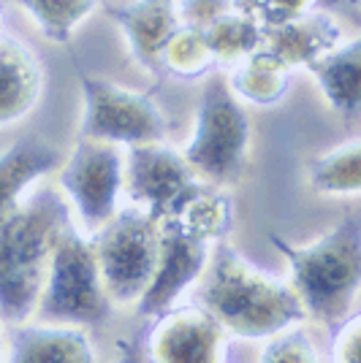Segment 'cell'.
<instances>
[{
	"label": "cell",
	"instance_id": "6da1fadb",
	"mask_svg": "<svg viewBox=\"0 0 361 363\" xmlns=\"http://www.w3.org/2000/svg\"><path fill=\"white\" fill-rule=\"evenodd\" d=\"M71 223L68 201L55 187H33L16 209L0 220L3 323H25L36 315L55 244Z\"/></svg>",
	"mask_w": 361,
	"mask_h": 363
},
{
	"label": "cell",
	"instance_id": "7a4b0ae2",
	"mask_svg": "<svg viewBox=\"0 0 361 363\" xmlns=\"http://www.w3.org/2000/svg\"><path fill=\"white\" fill-rule=\"evenodd\" d=\"M198 298L226 333L239 339H271L307 318L291 282L256 269L226 239L212 247Z\"/></svg>",
	"mask_w": 361,
	"mask_h": 363
},
{
	"label": "cell",
	"instance_id": "3957f363",
	"mask_svg": "<svg viewBox=\"0 0 361 363\" xmlns=\"http://www.w3.org/2000/svg\"><path fill=\"white\" fill-rule=\"evenodd\" d=\"M269 242L286 257L304 312L323 325L345 320L361 290V217H343L307 244H291L277 233H269Z\"/></svg>",
	"mask_w": 361,
	"mask_h": 363
},
{
	"label": "cell",
	"instance_id": "277c9868",
	"mask_svg": "<svg viewBox=\"0 0 361 363\" xmlns=\"http://www.w3.org/2000/svg\"><path fill=\"white\" fill-rule=\"evenodd\" d=\"M250 120L234 95L228 76L212 71L198 95L193 136L185 147V160L201 182L212 187L239 184L250 163Z\"/></svg>",
	"mask_w": 361,
	"mask_h": 363
},
{
	"label": "cell",
	"instance_id": "5b68a950",
	"mask_svg": "<svg viewBox=\"0 0 361 363\" xmlns=\"http://www.w3.org/2000/svg\"><path fill=\"white\" fill-rule=\"evenodd\" d=\"M109 315L112 298L104 288L90 236L79 233V228L71 223L55 244L36 318L44 323L92 328L104 325Z\"/></svg>",
	"mask_w": 361,
	"mask_h": 363
},
{
	"label": "cell",
	"instance_id": "8992f818",
	"mask_svg": "<svg viewBox=\"0 0 361 363\" xmlns=\"http://www.w3.org/2000/svg\"><path fill=\"white\" fill-rule=\"evenodd\" d=\"M112 303H136L158 266L161 228L136 206H125L90 236Z\"/></svg>",
	"mask_w": 361,
	"mask_h": 363
},
{
	"label": "cell",
	"instance_id": "52a82bcc",
	"mask_svg": "<svg viewBox=\"0 0 361 363\" xmlns=\"http://www.w3.org/2000/svg\"><path fill=\"white\" fill-rule=\"evenodd\" d=\"M82 138L117 147L166 141V117L152 92L134 90L101 76H82Z\"/></svg>",
	"mask_w": 361,
	"mask_h": 363
},
{
	"label": "cell",
	"instance_id": "ba28073f",
	"mask_svg": "<svg viewBox=\"0 0 361 363\" xmlns=\"http://www.w3.org/2000/svg\"><path fill=\"white\" fill-rule=\"evenodd\" d=\"M207 187L212 184L198 179L185 155L166 141L125 150V193L136 209H141L155 223L177 217Z\"/></svg>",
	"mask_w": 361,
	"mask_h": 363
},
{
	"label": "cell",
	"instance_id": "9c48e42d",
	"mask_svg": "<svg viewBox=\"0 0 361 363\" xmlns=\"http://www.w3.org/2000/svg\"><path fill=\"white\" fill-rule=\"evenodd\" d=\"M58 182L85 228L98 230L122 209L125 152L117 144L79 138L71 155L58 168Z\"/></svg>",
	"mask_w": 361,
	"mask_h": 363
},
{
	"label": "cell",
	"instance_id": "30bf717a",
	"mask_svg": "<svg viewBox=\"0 0 361 363\" xmlns=\"http://www.w3.org/2000/svg\"><path fill=\"white\" fill-rule=\"evenodd\" d=\"M158 228H161L158 266L150 288L136 301V312L144 318H158L180 301L182 293L204 277L215 247L207 233L185 223L182 217H166L158 223Z\"/></svg>",
	"mask_w": 361,
	"mask_h": 363
},
{
	"label": "cell",
	"instance_id": "8fae6325",
	"mask_svg": "<svg viewBox=\"0 0 361 363\" xmlns=\"http://www.w3.org/2000/svg\"><path fill=\"white\" fill-rule=\"evenodd\" d=\"M226 328L204 306H180L158 315L147 339L155 363H220Z\"/></svg>",
	"mask_w": 361,
	"mask_h": 363
},
{
	"label": "cell",
	"instance_id": "7c38bea8",
	"mask_svg": "<svg viewBox=\"0 0 361 363\" xmlns=\"http://www.w3.org/2000/svg\"><path fill=\"white\" fill-rule=\"evenodd\" d=\"M101 6L104 14L125 33L134 60L150 74H161V55L168 38L182 28L177 0H125Z\"/></svg>",
	"mask_w": 361,
	"mask_h": 363
},
{
	"label": "cell",
	"instance_id": "4fadbf2b",
	"mask_svg": "<svg viewBox=\"0 0 361 363\" xmlns=\"http://www.w3.org/2000/svg\"><path fill=\"white\" fill-rule=\"evenodd\" d=\"M44 92V65L22 38L0 33V128L22 122Z\"/></svg>",
	"mask_w": 361,
	"mask_h": 363
},
{
	"label": "cell",
	"instance_id": "5bb4252c",
	"mask_svg": "<svg viewBox=\"0 0 361 363\" xmlns=\"http://www.w3.org/2000/svg\"><path fill=\"white\" fill-rule=\"evenodd\" d=\"M340 41H343L340 22L326 11L313 9L296 19L266 25L261 46L269 49L274 57H280L288 68H307Z\"/></svg>",
	"mask_w": 361,
	"mask_h": 363
},
{
	"label": "cell",
	"instance_id": "9a60e30c",
	"mask_svg": "<svg viewBox=\"0 0 361 363\" xmlns=\"http://www.w3.org/2000/svg\"><path fill=\"white\" fill-rule=\"evenodd\" d=\"M326 104L345 122L361 117V35L329 49L307 65Z\"/></svg>",
	"mask_w": 361,
	"mask_h": 363
},
{
	"label": "cell",
	"instance_id": "2e32d148",
	"mask_svg": "<svg viewBox=\"0 0 361 363\" xmlns=\"http://www.w3.org/2000/svg\"><path fill=\"white\" fill-rule=\"evenodd\" d=\"M58 147L41 138H19L0 152V220L19 206L36 182L60 168Z\"/></svg>",
	"mask_w": 361,
	"mask_h": 363
},
{
	"label": "cell",
	"instance_id": "e0dca14e",
	"mask_svg": "<svg viewBox=\"0 0 361 363\" xmlns=\"http://www.w3.org/2000/svg\"><path fill=\"white\" fill-rule=\"evenodd\" d=\"M9 363H95V350L79 325H22L11 336Z\"/></svg>",
	"mask_w": 361,
	"mask_h": 363
},
{
	"label": "cell",
	"instance_id": "ac0fdd59",
	"mask_svg": "<svg viewBox=\"0 0 361 363\" xmlns=\"http://www.w3.org/2000/svg\"><path fill=\"white\" fill-rule=\"evenodd\" d=\"M291 71L280 57H274L269 49H256L244 60L234 62V71L228 74V84L239 101L256 106H277L288 95Z\"/></svg>",
	"mask_w": 361,
	"mask_h": 363
},
{
	"label": "cell",
	"instance_id": "d6986e66",
	"mask_svg": "<svg viewBox=\"0 0 361 363\" xmlns=\"http://www.w3.org/2000/svg\"><path fill=\"white\" fill-rule=\"evenodd\" d=\"M307 182L323 196H361V136L316 157L307 168Z\"/></svg>",
	"mask_w": 361,
	"mask_h": 363
},
{
	"label": "cell",
	"instance_id": "ffe728a7",
	"mask_svg": "<svg viewBox=\"0 0 361 363\" xmlns=\"http://www.w3.org/2000/svg\"><path fill=\"white\" fill-rule=\"evenodd\" d=\"M14 3L36 22L38 33L52 44H68L74 33L101 9L104 0H0Z\"/></svg>",
	"mask_w": 361,
	"mask_h": 363
},
{
	"label": "cell",
	"instance_id": "44dd1931",
	"mask_svg": "<svg viewBox=\"0 0 361 363\" xmlns=\"http://www.w3.org/2000/svg\"><path fill=\"white\" fill-rule=\"evenodd\" d=\"M201 33H204L217 65H228V62L234 65L264 44V25L239 6L220 19H215L210 28Z\"/></svg>",
	"mask_w": 361,
	"mask_h": 363
},
{
	"label": "cell",
	"instance_id": "7402d4cb",
	"mask_svg": "<svg viewBox=\"0 0 361 363\" xmlns=\"http://www.w3.org/2000/svg\"><path fill=\"white\" fill-rule=\"evenodd\" d=\"M217 68L220 65L215 60L204 33L185 28V25L168 38L163 55H161V74L177 76V79H185V82L207 79Z\"/></svg>",
	"mask_w": 361,
	"mask_h": 363
},
{
	"label": "cell",
	"instance_id": "603a6c76",
	"mask_svg": "<svg viewBox=\"0 0 361 363\" xmlns=\"http://www.w3.org/2000/svg\"><path fill=\"white\" fill-rule=\"evenodd\" d=\"M261 363H320V358L310 333L304 328H288L271 336V342L261 352Z\"/></svg>",
	"mask_w": 361,
	"mask_h": 363
},
{
	"label": "cell",
	"instance_id": "cb8c5ba5",
	"mask_svg": "<svg viewBox=\"0 0 361 363\" xmlns=\"http://www.w3.org/2000/svg\"><path fill=\"white\" fill-rule=\"evenodd\" d=\"M239 9H244L247 14H253L266 28V25H280L288 19L313 11L318 6V0H244L237 3Z\"/></svg>",
	"mask_w": 361,
	"mask_h": 363
},
{
	"label": "cell",
	"instance_id": "d4e9b609",
	"mask_svg": "<svg viewBox=\"0 0 361 363\" xmlns=\"http://www.w3.org/2000/svg\"><path fill=\"white\" fill-rule=\"evenodd\" d=\"M237 9V0H177V14L185 28L207 30L215 19Z\"/></svg>",
	"mask_w": 361,
	"mask_h": 363
},
{
	"label": "cell",
	"instance_id": "484cf974",
	"mask_svg": "<svg viewBox=\"0 0 361 363\" xmlns=\"http://www.w3.org/2000/svg\"><path fill=\"white\" fill-rule=\"evenodd\" d=\"M329 355L331 363H361V312L337 323Z\"/></svg>",
	"mask_w": 361,
	"mask_h": 363
},
{
	"label": "cell",
	"instance_id": "4316f807",
	"mask_svg": "<svg viewBox=\"0 0 361 363\" xmlns=\"http://www.w3.org/2000/svg\"><path fill=\"white\" fill-rule=\"evenodd\" d=\"M117 350H120L117 363H150V355L144 352L141 342H136V339H120Z\"/></svg>",
	"mask_w": 361,
	"mask_h": 363
},
{
	"label": "cell",
	"instance_id": "83f0119b",
	"mask_svg": "<svg viewBox=\"0 0 361 363\" xmlns=\"http://www.w3.org/2000/svg\"><path fill=\"white\" fill-rule=\"evenodd\" d=\"M0 33H3V11H0Z\"/></svg>",
	"mask_w": 361,
	"mask_h": 363
},
{
	"label": "cell",
	"instance_id": "f1b7e54d",
	"mask_svg": "<svg viewBox=\"0 0 361 363\" xmlns=\"http://www.w3.org/2000/svg\"><path fill=\"white\" fill-rule=\"evenodd\" d=\"M0 347H3V333H0Z\"/></svg>",
	"mask_w": 361,
	"mask_h": 363
}]
</instances>
